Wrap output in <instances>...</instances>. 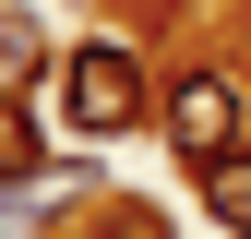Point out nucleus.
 <instances>
[{
  "label": "nucleus",
  "mask_w": 251,
  "mask_h": 239,
  "mask_svg": "<svg viewBox=\"0 0 251 239\" xmlns=\"http://www.w3.org/2000/svg\"><path fill=\"white\" fill-rule=\"evenodd\" d=\"M72 239H168V215L155 203H96V227H72Z\"/></svg>",
  "instance_id": "obj_6"
},
{
  "label": "nucleus",
  "mask_w": 251,
  "mask_h": 239,
  "mask_svg": "<svg viewBox=\"0 0 251 239\" xmlns=\"http://www.w3.org/2000/svg\"><path fill=\"white\" fill-rule=\"evenodd\" d=\"M192 191H203V215L227 227V239H251V143H227L215 167H192Z\"/></svg>",
  "instance_id": "obj_3"
},
{
  "label": "nucleus",
  "mask_w": 251,
  "mask_h": 239,
  "mask_svg": "<svg viewBox=\"0 0 251 239\" xmlns=\"http://www.w3.org/2000/svg\"><path fill=\"white\" fill-rule=\"evenodd\" d=\"M60 108H72V132H144L155 72H144L120 36H72V60H60Z\"/></svg>",
  "instance_id": "obj_1"
},
{
  "label": "nucleus",
  "mask_w": 251,
  "mask_h": 239,
  "mask_svg": "<svg viewBox=\"0 0 251 239\" xmlns=\"http://www.w3.org/2000/svg\"><path fill=\"white\" fill-rule=\"evenodd\" d=\"M239 12H251V0H239Z\"/></svg>",
  "instance_id": "obj_7"
},
{
  "label": "nucleus",
  "mask_w": 251,
  "mask_h": 239,
  "mask_svg": "<svg viewBox=\"0 0 251 239\" xmlns=\"http://www.w3.org/2000/svg\"><path fill=\"white\" fill-rule=\"evenodd\" d=\"M36 72H60V60H48V36H36L24 12H0V96H24Z\"/></svg>",
  "instance_id": "obj_5"
},
{
  "label": "nucleus",
  "mask_w": 251,
  "mask_h": 239,
  "mask_svg": "<svg viewBox=\"0 0 251 239\" xmlns=\"http://www.w3.org/2000/svg\"><path fill=\"white\" fill-rule=\"evenodd\" d=\"M60 156H48V132H36V108L24 96H0V179H48Z\"/></svg>",
  "instance_id": "obj_4"
},
{
  "label": "nucleus",
  "mask_w": 251,
  "mask_h": 239,
  "mask_svg": "<svg viewBox=\"0 0 251 239\" xmlns=\"http://www.w3.org/2000/svg\"><path fill=\"white\" fill-rule=\"evenodd\" d=\"M168 143H179V167H215L227 143H251V72L192 60V72L168 84Z\"/></svg>",
  "instance_id": "obj_2"
}]
</instances>
